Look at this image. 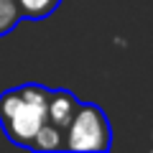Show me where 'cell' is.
Instances as JSON below:
<instances>
[{
  "label": "cell",
  "instance_id": "cell-1",
  "mask_svg": "<svg viewBox=\"0 0 153 153\" xmlns=\"http://www.w3.org/2000/svg\"><path fill=\"white\" fill-rule=\"evenodd\" d=\"M51 89L44 84H21L0 94V128L10 143L31 148L33 135L46 123Z\"/></svg>",
  "mask_w": 153,
  "mask_h": 153
},
{
  "label": "cell",
  "instance_id": "cell-2",
  "mask_svg": "<svg viewBox=\"0 0 153 153\" xmlns=\"http://www.w3.org/2000/svg\"><path fill=\"white\" fill-rule=\"evenodd\" d=\"M110 146H112V125L102 107L94 102H79L74 117L64 130V148L102 153Z\"/></svg>",
  "mask_w": 153,
  "mask_h": 153
},
{
  "label": "cell",
  "instance_id": "cell-3",
  "mask_svg": "<svg viewBox=\"0 0 153 153\" xmlns=\"http://www.w3.org/2000/svg\"><path fill=\"white\" fill-rule=\"evenodd\" d=\"M79 100L69 92V89H51L49 94V107H46V120L51 125H56L59 130H66L69 120L74 117Z\"/></svg>",
  "mask_w": 153,
  "mask_h": 153
},
{
  "label": "cell",
  "instance_id": "cell-4",
  "mask_svg": "<svg viewBox=\"0 0 153 153\" xmlns=\"http://www.w3.org/2000/svg\"><path fill=\"white\" fill-rule=\"evenodd\" d=\"M23 21H44L59 10L61 0H16Z\"/></svg>",
  "mask_w": 153,
  "mask_h": 153
},
{
  "label": "cell",
  "instance_id": "cell-5",
  "mask_svg": "<svg viewBox=\"0 0 153 153\" xmlns=\"http://www.w3.org/2000/svg\"><path fill=\"white\" fill-rule=\"evenodd\" d=\"M31 148H36V151H61L64 148V130H59L56 125H51L46 120L38 128V133L33 135Z\"/></svg>",
  "mask_w": 153,
  "mask_h": 153
},
{
  "label": "cell",
  "instance_id": "cell-6",
  "mask_svg": "<svg viewBox=\"0 0 153 153\" xmlns=\"http://www.w3.org/2000/svg\"><path fill=\"white\" fill-rule=\"evenodd\" d=\"M21 10H18L16 0H0V38L8 36L10 31H16V26L21 23Z\"/></svg>",
  "mask_w": 153,
  "mask_h": 153
}]
</instances>
